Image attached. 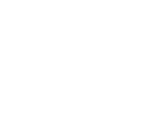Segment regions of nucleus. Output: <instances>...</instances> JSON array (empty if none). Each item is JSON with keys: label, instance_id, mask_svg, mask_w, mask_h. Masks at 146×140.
I'll return each instance as SVG.
<instances>
[]
</instances>
